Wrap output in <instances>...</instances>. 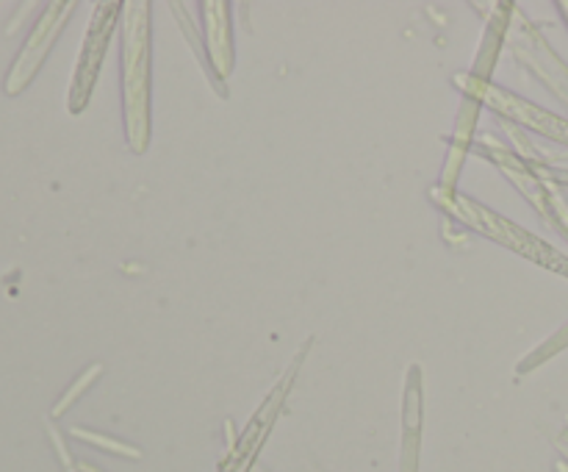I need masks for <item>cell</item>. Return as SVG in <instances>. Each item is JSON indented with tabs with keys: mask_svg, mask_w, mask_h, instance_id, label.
<instances>
[{
	"mask_svg": "<svg viewBox=\"0 0 568 472\" xmlns=\"http://www.w3.org/2000/svg\"><path fill=\"white\" fill-rule=\"evenodd\" d=\"M136 14H128L125 39V122L133 150L148 144V6H133Z\"/></svg>",
	"mask_w": 568,
	"mask_h": 472,
	"instance_id": "1",
	"label": "cell"
},
{
	"mask_svg": "<svg viewBox=\"0 0 568 472\" xmlns=\"http://www.w3.org/2000/svg\"><path fill=\"white\" fill-rule=\"evenodd\" d=\"M453 211L460 217V220H466L469 225L480 228L483 233H488V237L499 239V242L510 244L514 250H521L525 255H530V259H536V261H544V264L555 267V270H566L568 272V264L564 259H560L558 253H555V250H549L547 244L530 239L525 231H521V228L510 225V222H505V220H499L494 211L483 209V205L471 203V200H466V198H455Z\"/></svg>",
	"mask_w": 568,
	"mask_h": 472,
	"instance_id": "2",
	"label": "cell"
},
{
	"mask_svg": "<svg viewBox=\"0 0 568 472\" xmlns=\"http://www.w3.org/2000/svg\"><path fill=\"white\" fill-rule=\"evenodd\" d=\"M116 9H120L116 3H105V6H100L98 14H94L92 28H89L87 44H83V59H81V64H78L75 83H72V98H70L72 111H78L83 103H87L89 89H92L94 76H98L100 59H103V53H105V42H109L111 26H114Z\"/></svg>",
	"mask_w": 568,
	"mask_h": 472,
	"instance_id": "3",
	"label": "cell"
},
{
	"mask_svg": "<svg viewBox=\"0 0 568 472\" xmlns=\"http://www.w3.org/2000/svg\"><path fill=\"white\" fill-rule=\"evenodd\" d=\"M483 94H488V106L505 111L510 120L527 122V125L538 128V131L549 133V137L560 139V142H568V122L558 120V117H552V114H547V111L532 109L530 103H525V100H519L516 94L503 92V89H497V87H486V92H483Z\"/></svg>",
	"mask_w": 568,
	"mask_h": 472,
	"instance_id": "4",
	"label": "cell"
},
{
	"mask_svg": "<svg viewBox=\"0 0 568 472\" xmlns=\"http://www.w3.org/2000/svg\"><path fill=\"white\" fill-rule=\"evenodd\" d=\"M55 11V6L53 9H50V14H44L42 17V22H39L37 26V31L31 33V42H28V48L22 50V56H20V61H17L14 64V70H11V76H9V92H17V89L22 87V83H28V78L33 76V70H37L39 67V61H42V56L48 53V44L53 42V33H55V28L61 26V20H64L67 14H53Z\"/></svg>",
	"mask_w": 568,
	"mask_h": 472,
	"instance_id": "5",
	"label": "cell"
}]
</instances>
